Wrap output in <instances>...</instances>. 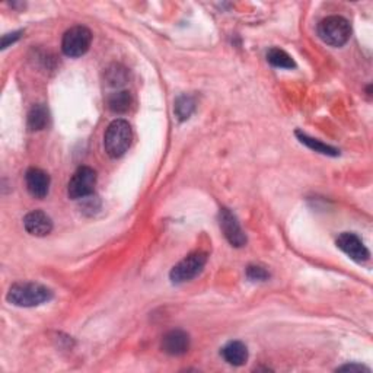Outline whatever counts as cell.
<instances>
[{"instance_id": "obj_16", "label": "cell", "mask_w": 373, "mask_h": 373, "mask_svg": "<svg viewBox=\"0 0 373 373\" xmlns=\"http://www.w3.org/2000/svg\"><path fill=\"white\" fill-rule=\"evenodd\" d=\"M267 60L272 66L280 67V69H293L296 67V63L293 62V58L280 49H272L267 53Z\"/></svg>"}, {"instance_id": "obj_13", "label": "cell", "mask_w": 373, "mask_h": 373, "mask_svg": "<svg viewBox=\"0 0 373 373\" xmlns=\"http://www.w3.org/2000/svg\"><path fill=\"white\" fill-rule=\"evenodd\" d=\"M49 120H50L49 110L41 106V103L34 106L31 111L28 113V127L33 131H40L46 129L49 126Z\"/></svg>"}, {"instance_id": "obj_14", "label": "cell", "mask_w": 373, "mask_h": 373, "mask_svg": "<svg viewBox=\"0 0 373 373\" xmlns=\"http://www.w3.org/2000/svg\"><path fill=\"white\" fill-rule=\"evenodd\" d=\"M297 139L301 140V143H304L305 146H308L309 149H312V151H315L318 154H322V155H326V156H338L340 155V151L330 144H325L317 139H312L309 136H306V134L297 131L296 133Z\"/></svg>"}, {"instance_id": "obj_4", "label": "cell", "mask_w": 373, "mask_h": 373, "mask_svg": "<svg viewBox=\"0 0 373 373\" xmlns=\"http://www.w3.org/2000/svg\"><path fill=\"white\" fill-rule=\"evenodd\" d=\"M207 263V254L204 252H192L183 261L178 263L169 273V279L174 285H183L185 281L197 277Z\"/></svg>"}, {"instance_id": "obj_11", "label": "cell", "mask_w": 373, "mask_h": 373, "mask_svg": "<svg viewBox=\"0 0 373 373\" xmlns=\"http://www.w3.org/2000/svg\"><path fill=\"white\" fill-rule=\"evenodd\" d=\"M24 228L29 235L46 236L53 229V222L41 210H34L24 217Z\"/></svg>"}, {"instance_id": "obj_10", "label": "cell", "mask_w": 373, "mask_h": 373, "mask_svg": "<svg viewBox=\"0 0 373 373\" xmlns=\"http://www.w3.org/2000/svg\"><path fill=\"white\" fill-rule=\"evenodd\" d=\"M190 349V335L181 330H172L162 338V350L169 356H183Z\"/></svg>"}, {"instance_id": "obj_5", "label": "cell", "mask_w": 373, "mask_h": 373, "mask_svg": "<svg viewBox=\"0 0 373 373\" xmlns=\"http://www.w3.org/2000/svg\"><path fill=\"white\" fill-rule=\"evenodd\" d=\"M92 42V33L91 29L78 25L73 26L65 33L63 41H62V50L67 57H81L83 56Z\"/></svg>"}, {"instance_id": "obj_7", "label": "cell", "mask_w": 373, "mask_h": 373, "mask_svg": "<svg viewBox=\"0 0 373 373\" xmlns=\"http://www.w3.org/2000/svg\"><path fill=\"white\" fill-rule=\"evenodd\" d=\"M219 225H220L223 235H225L228 242L232 247L242 248L247 244V236L240 225V222H238L236 216L229 210V208H226V207L220 208Z\"/></svg>"}, {"instance_id": "obj_18", "label": "cell", "mask_w": 373, "mask_h": 373, "mask_svg": "<svg viewBox=\"0 0 373 373\" xmlns=\"http://www.w3.org/2000/svg\"><path fill=\"white\" fill-rule=\"evenodd\" d=\"M247 277L251 280V281H265L268 277H270V274H268L263 267H258V265H249L247 268Z\"/></svg>"}, {"instance_id": "obj_15", "label": "cell", "mask_w": 373, "mask_h": 373, "mask_svg": "<svg viewBox=\"0 0 373 373\" xmlns=\"http://www.w3.org/2000/svg\"><path fill=\"white\" fill-rule=\"evenodd\" d=\"M131 107V95L127 91L115 92L108 98V108L113 113L123 114L127 113Z\"/></svg>"}, {"instance_id": "obj_2", "label": "cell", "mask_w": 373, "mask_h": 373, "mask_svg": "<svg viewBox=\"0 0 373 373\" xmlns=\"http://www.w3.org/2000/svg\"><path fill=\"white\" fill-rule=\"evenodd\" d=\"M133 130L129 122L126 120H114L103 136V147L108 156L117 159L122 158L131 144Z\"/></svg>"}, {"instance_id": "obj_1", "label": "cell", "mask_w": 373, "mask_h": 373, "mask_svg": "<svg viewBox=\"0 0 373 373\" xmlns=\"http://www.w3.org/2000/svg\"><path fill=\"white\" fill-rule=\"evenodd\" d=\"M6 299L9 304L21 308H34L53 299V292L40 283H15L10 286Z\"/></svg>"}, {"instance_id": "obj_9", "label": "cell", "mask_w": 373, "mask_h": 373, "mask_svg": "<svg viewBox=\"0 0 373 373\" xmlns=\"http://www.w3.org/2000/svg\"><path fill=\"white\" fill-rule=\"evenodd\" d=\"M26 188L35 199H44L50 190V176L40 168H29L25 174Z\"/></svg>"}, {"instance_id": "obj_17", "label": "cell", "mask_w": 373, "mask_h": 373, "mask_svg": "<svg viewBox=\"0 0 373 373\" xmlns=\"http://www.w3.org/2000/svg\"><path fill=\"white\" fill-rule=\"evenodd\" d=\"M174 110L176 117L180 118L181 122H185L191 117L194 110H196V101H194V98L190 95H183L176 99Z\"/></svg>"}, {"instance_id": "obj_19", "label": "cell", "mask_w": 373, "mask_h": 373, "mask_svg": "<svg viewBox=\"0 0 373 373\" xmlns=\"http://www.w3.org/2000/svg\"><path fill=\"white\" fill-rule=\"evenodd\" d=\"M21 34H22V31H17V33L3 35L2 37V50H5L6 47H9L10 44H13L15 41H18L21 38Z\"/></svg>"}, {"instance_id": "obj_3", "label": "cell", "mask_w": 373, "mask_h": 373, "mask_svg": "<svg viewBox=\"0 0 373 373\" xmlns=\"http://www.w3.org/2000/svg\"><path fill=\"white\" fill-rule=\"evenodd\" d=\"M320 38L331 47H341L350 40L351 26L342 17H328L318 25Z\"/></svg>"}, {"instance_id": "obj_20", "label": "cell", "mask_w": 373, "mask_h": 373, "mask_svg": "<svg viewBox=\"0 0 373 373\" xmlns=\"http://www.w3.org/2000/svg\"><path fill=\"white\" fill-rule=\"evenodd\" d=\"M338 372H370L367 367L362 366V365H346V366H341L337 369Z\"/></svg>"}, {"instance_id": "obj_8", "label": "cell", "mask_w": 373, "mask_h": 373, "mask_svg": "<svg viewBox=\"0 0 373 373\" xmlns=\"http://www.w3.org/2000/svg\"><path fill=\"white\" fill-rule=\"evenodd\" d=\"M337 247L347 254V256L356 263H366L370 257L369 249L365 247L362 240L357 235L345 232L337 238Z\"/></svg>"}, {"instance_id": "obj_6", "label": "cell", "mask_w": 373, "mask_h": 373, "mask_svg": "<svg viewBox=\"0 0 373 373\" xmlns=\"http://www.w3.org/2000/svg\"><path fill=\"white\" fill-rule=\"evenodd\" d=\"M97 172L89 167H81L70 178L67 185V194L73 200L85 199L91 196L97 185Z\"/></svg>"}, {"instance_id": "obj_12", "label": "cell", "mask_w": 373, "mask_h": 373, "mask_svg": "<svg viewBox=\"0 0 373 373\" xmlns=\"http://www.w3.org/2000/svg\"><path fill=\"white\" fill-rule=\"evenodd\" d=\"M222 357L232 366H242L248 360V349L241 341H231L222 349Z\"/></svg>"}]
</instances>
